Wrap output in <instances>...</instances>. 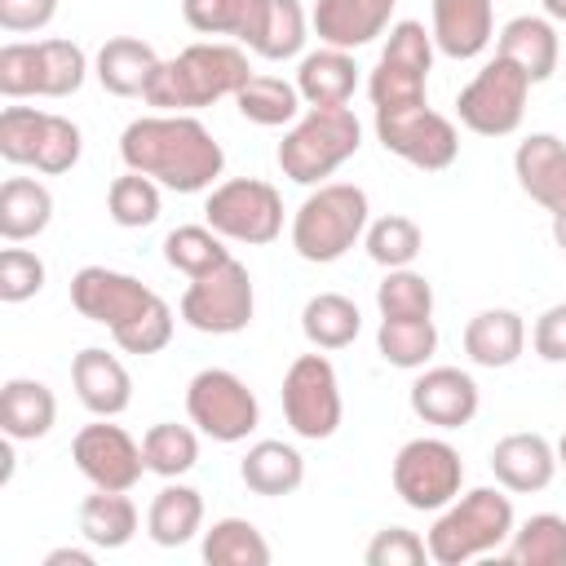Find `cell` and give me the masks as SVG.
I'll return each instance as SVG.
<instances>
[{
  "instance_id": "cell-42",
  "label": "cell",
  "mask_w": 566,
  "mask_h": 566,
  "mask_svg": "<svg viewBox=\"0 0 566 566\" xmlns=\"http://www.w3.org/2000/svg\"><path fill=\"white\" fill-rule=\"evenodd\" d=\"M164 261H168L177 274L195 279V274H203V270L230 261V248H226V239H221L208 221H203V226H177V230L164 234Z\"/></svg>"
},
{
  "instance_id": "cell-9",
  "label": "cell",
  "mask_w": 566,
  "mask_h": 566,
  "mask_svg": "<svg viewBox=\"0 0 566 566\" xmlns=\"http://www.w3.org/2000/svg\"><path fill=\"white\" fill-rule=\"evenodd\" d=\"M177 314L186 327L203 332V336H234L252 323L256 314V287L243 261H221L203 274L190 279V287L177 301Z\"/></svg>"
},
{
  "instance_id": "cell-20",
  "label": "cell",
  "mask_w": 566,
  "mask_h": 566,
  "mask_svg": "<svg viewBox=\"0 0 566 566\" xmlns=\"http://www.w3.org/2000/svg\"><path fill=\"white\" fill-rule=\"evenodd\" d=\"M71 385H75V398L84 402V411H93V416H111L115 420L133 402L128 367L115 354H106L102 345H84L71 358Z\"/></svg>"
},
{
  "instance_id": "cell-11",
  "label": "cell",
  "mask_w": 566,
  "mask_h": 566,
  "mask_svg": "<svg viewBox=\"0 0 566 566\" xmlns=\"http://www.w3.org/2000/svg\"><path fill=\"white\" fill-rule=\"evenodd\" d=\"M203 221L230 243L261 248V243H274L283 234V199L261 177H230V181H217L208 190Z\"/></svg>"
},
{
  "instance_id": "cell-37",
  "label": "cell",
  "mask_w": 566,
  "mask_h": 566,
  "mask_svg": "<svg viewBox=\"0 0 566 566\" xmlns=\"http://www.w3.org/2000/svg\"><path fill=\"white\" fill-rule=\"evenodd\" d=\"M376 349L389 367L420 371L438 354V327H433V318H380Z\"/></svg>"
},
{
  "instance_id": "cell-31",
  "label": "cell",
  "mask_w": 566,
  "mask_h": 566,
  "mask_svg": "<svg viewBox=\"0 0 566 566\" xmlns=\"http://www.w3.org/2000/svg\"><path fill=\"white\" fill-rule=\"evenodd\" d=\"M53 221V195L35 177H4L0 186V239L4 243H27L44 234Z\"/></svg>"
},
{
  "instance_id": "cell-22",
  "label": "cell",
  "mask_w": 566,
  "mask_h": 566,
  "mask_svg": "<svg viewBox=\"0 0 566 566\" xmlns=\"http://www.w3.org/2000/svg\"><path fill=\"white\" fill-rule=\"evenodd\" d=\"M513 172L522 195H531L544 212H566V142L553 133H531L513 150Z\"/></svg>"
},
{
  "instance_id": "cell-50",
  "label": "cell",
  "mask_w": 566,
  "mask_h": 566,
  "mask_svg": "<svg viewBox=\"0 0 566 566\" xmlns=\"http://www.w3.org/2000/svg\"><path fill=\"white\" fill-rule=\"evenodd\" d=\"M544 4V18H553V22H566V0H539Z\"/></svg>"
},
{
  "instance_id": "cell-5",
  "label": "cell",
  "mask_w": 566,
  "mask_h": 566,
  "mask_svg": "<svg viewBox=\"0 0 566 566\" xmlns=\"http://www.w3.org/2000/svg\"><path fill=\"white\" fill-rule=\"evenodd\" d=\"M367 221H371V208L363 186L323 181L292 212V248L310 265H332L367 234Z\"/></svg>"
},
{
  "instance_id": "cell-12",
  "label": "cell",
  "mask_w": 566,
  "mask_h": 566,
  "mask_svg": "<svg viewBox=\"0 0 566 566\" xmlns=\"http://www.w3.org/2000/svg\"><path fill=\"white\" fill-rule=\"evenodd\" d=\"M526 97H531V80L522 66H513L509 57H491L455 97V115L469 133L478 137H509L522 128L526 115Z\"/></svg>"
},
{
  "instance_id": "cell-51",
  "label": "cell",
  "mask_w": 566,
  "mask_h": 566,
  "mask_svg": "<svg viewBox=\"0 0 566 566\" xmlns=\"http://www.w3.org/2000/svg\"><path fill=\"white\" fill-rule=\"evenodd\" d=\"M553 243L566 252V212H557V217H553Z\"/></svg>"
},
{
  "instance_id": "cell-29",
  "label": "cell",
  "mask_w": 566,
  "mask_h": 566,
  "mask_svg": "<svg viewBox=\"0 0 566 566\" xmlns=\"http://www.w3.org/2000/svg\"><path fill=\"white\" fill-rule=\"evenodd\" d=\"M239 478H243V486H248L252 495H265V500L292 495V491H301V482H305V455H301L292 442L261 438V442H252V447L243 451Z\"/></svg>"
},
{
  "instance_id": "cell-14",
  "label": "cell",
  "mask_w": 566,
  "mask_h": 566,
  "mask_svg": "<svg viewBox=\"0 0 566 566\" xmlns=\"http://www.w3.org/2000/svg\"><path fill=\"white\" fill-rule=\"evenodd\" d=\"M394 491L416 513L447 509L464 486V460L447 438H411L394 455Z\"/></svg>"
},
{
  "instance_id": "cell-6",
  "label": "cell",
  "mask_w": 566,
  "mask_h": 566,
  "mask_svg": "<svg viewBox=\"0 0 566 566\" xmlns=\"http://www.w3.org/2000/svg\"><path fill=\"white\" fill-rule=\"evenodd\" d=\"M363 146V124L349 106H310L279 142V168L296 186H323Z\"/></svg>"
},
{
  "instance_id": "cell-34",
  "label": "cell",
  "mask_w": 566,
  "mask_h": 566,
  "mask_svg": "<svg viewBox=\"0 0 566 566\" xmlns=\"http://www.w3.org/2000/svg\"><path fill=\"white\" fill-rule=\"evenodd\" d=\"M199 553H203L208 566H270L274 562L270 539L248 517H221V522H212L203 531Z\"/></svg>"
},
{
  "instance_id": "cell-24",
  "label": "cell",
  "mask_w": 566,
  "mask_h": 566,
  "mask_svg": "<svg viewBox=\"0 0 566 566\" xmlns=\"http://www.w3.org/2000/svg\"><path fill=\"white\" fill-rule=\"evenodd\" d=\"M433 49L469 62L478 53H486V44L495 40V9L491 0H433Z\"/></svg>"
},
{
  "instance_id": "cell-30",
  "label": "cell",
  "mask_w": 566,
  "mask_h": 566,
  "mask_svg": "<svg viewBox=\"0 0 566 566\" xmlns=\"http://www.w3.org/2000/svg\"><path fill=\"white\" fill-rule=\"evenodd\" d=\"M296 88L305 106H349L354 88H358V66L349 49H314L301 57L296 66Z\"/></svg>"
},
{
  "instance_id": "cell-23",
  "label": "cell",
  "mask_w": 566,
  "mask_h": 566,
  "mask_svg": "<svg viewBox=\"0 0 566 566\" xmlns=\"http://www.w3.org/2000/svg\"><path fill=\"white\" fill-rule=\"evenodd\" d=\"M398 0H318L310 13V27L332 49H363L376 35H385L389 13Z\"/></svg>"
},
{
  "instance_id": "cell-46",
  "label": "cell",
  "mask_w": 566,
  "mask_h": 566,
  "mask_svg": "<svg viewBox=\"0 0 566 566\" xmlns=\"http://www.w3.org/2000/svg\"><path fill=\"white\" fill-rule=\"evenodd\" d=\"M252 0H181V18L199 31V35H234L248 22Z\"/></svg>"
},
{
  "instance_id": "cell-19",
  "label": "cell",
  "mask_w": 566,
  "mask_h": 566,
  "mask_svg": "<svg viewBox=\"0 0 566 566\" xmlns=\"http://www.w3.org/2000/svg\"><path fill=\"white\" fill-rule=\"evenodd\" d=\"M305 40H310V13L301 9V0H252L248 22L239 31V44L265 62L301 57Z\"/></svg>"
},
{
  "instance_id": "cell-4",
  "label": "cell",
  "mask_w": 566,
  "mask_h": 566,
  "mask_svg": "<svg viewBox=\"0 0 566 566\" xmlns=\"http://www.w3.org/2000/svg\"><path fill=\"white\" fill-rule=\"evenodd\" d=\"M513 526H517L513 500L495 486H473V491L455 495L447 509H438V522L429 526L424 544L438 566H464V562L486 557L500 544H509Z\"/></svg>"
},
{
  "instance_id": "cell-49",
  "label": "cell",
  "mask_w": 566,
  "mask_h": 566,
  "mask_svg": "<svg viewBox=\"0 0 566 566\" xmlns=\"http://www.w3.org/2000/svg\"><path fill=\"white\" fill-rule=\"evenodd\" d=\"M44 566H93V553L88 548H53V553H44Z\"/></svg>"
},
{
  "instance_id": "cell-32",
  "label": "cell",
  "mask_w": 566,
  "mask_h": 566,
  "mask_svg": "<svg viewBox=\"0 0 566 566\" xmlns=\"http://www.w3.org/2000/svg\"><path fill=\"white\" fill-rule=\"evenodd\" d=\"M203 531V495L186 482H168L155 500H150V513H146V535L159 544V548H181L190 544L195 535Z\"/></svg>"
},
{
  "instance_id": "cell-2",
  "label": "cell",
  "mask_w": 566,
  "mask_h": 566,
  "mask_svg": "<svg viewBox=\"0 0 566 566\" xmlns=\"http://www.w3.org/2000/svg\"><path fill=\"white\" fill-rule=\"evenodd\" d=\"M71 305L88 318L102 323L124 354H159L172 340V305L146 287L142 279L111 270V265H84L71 279Z\"/></svg>"
},
{
  "instance_id": "cell-43",
  "label": "cell",
  "mask_w": 566,
  "mask_h": 566,
  "mask_svg": "<svg viewBox=\"0 0 566 566\" xmlns=\"http://www.w3.org/2000/svg\"><path fill=\"white\" fill-rule=\"evenodd\" d=\"M376 310L380 318H433V283L411 265L389 270L376 283Z\"/></svg>"
},
{
  "instance_id": "cell-38",
  "label": "cell",
  "mask_w": 566,
  "mask_h": 566,
  "mask_svg": "<svg viewBox=\"0 0 566 566\" xmlns=\"http://www.w3.org/2000/svg\"><path fill=\"white\" fill-rule=\"evenodd\" d=\"M504 557L513 566H566V517L562 513H535L522 526H513Z\"/></svg>"
},
{
  "instance_id": "cell-3",
  "label": "cell",
  "mask_w": 566,
  "mask_h": 566,
  "mask_svg": "<svg viewBox=\"0 0 566 566\" xmlns=\"http://www.w3.org/2000/svg\"><path fill=\"white\" fill-rule=\"evenodd\" d=\"M248 80H252V66L239 44H226V40L186 44L177 57L159 62V71L146 88V106L172 111V115H195L221 97H234Z\"/></svg>"
},
{
  "instance_id": "cell-21",
  "label": "cell",
  "mask_w": 566,
  "mask_h": 566,
  "mask_svg": "<svg viewBox=\"0 0 566 566\" xmlns=\"http://www.w3.org/2000/svg\"><path fill=\"white\" fill-rule=\"evenodd\" d=\"M491 473L513 495H535L557 478V447L544 433H504L491 447Z\"/></svg>"
},
{
  "instance_id": "cell-40",
  "label": "cell",
  "mask_w": 566,
  "mask_h": 566,
  "mask_svg": "<svg viewBox=\"0 0 566 566\" xmlns=\"http://www.w3.org/2000/svg\"><path fill=\"white\" fill-rule=\"evenodd\" d=\"M159 190H164V186H159L155 177L128 168V172L115 177L111 190H106V212H111V221L124 226V230L155 226L159 212H164V195H159Z\"/></svg>"
},
{
  "instance_id": "cell-44",
  "label": "cell",
  "mask_w": 566,
  "mask_h": 566,
  "mask_svg": "<svg viewBox=\"0 0 566 566\" xmlns=\"http://www.w3.org/2000/svg\"><path fill=\"white\" fill-rule=\"evenodd\" d=\"M44 279H49V270H44V261H40L31 248L9 243V248L0 252V301H4V305L31 301V296L44 287Z\"/></svg>"
},
{
  "instance_id": "cell-45",
  "label": "cell",
  "mask_w": 566,
  "mask_h": 566,
  "mask_svg": "<svg viewBox=\"0 0 566 566\" xmlns=\"http://www.w3.org/2000/svg\"><path fill=\"white\" fill-rule=\"evenodd\" d=\"M363 562H367V566H424V562H433V557H429V544H424L416 531H407V526H385V531H376L371 544L363 548Z\"/></svg>"
},
{
  "instance_id": "cell-27",
  "label": "cell",
  "mask_w": 566,
  "mask_h": 566,
  "mask_svg": "<svg viewBox=\"0 0 566 566\" xmlns=\"http://www.w3.org/2000/svg\"><path fill=\"white\" fill-rule=\"evenodd\" d=\"M57 424V398L35 376H13L0 389V429L9 442H35Z\"/></svg>"
},
{
  "instance_id": "cell-17",
  "label": "cell",
  "mask_w": 566,
  "mask_h": 566,
  "mask_svg": "<svg viewBox=\"0 0 566 566\" xmlns=\"http://www.w3.org/2000/svg\"><path fill=\"white\" fill-rule=\"evenodd\" d=\"M71 460L102 491H133L142 482V473H150L146 455H142V442H133L128 429L111 424V416H97L93 424H84L75 433Z\"/></svg>"
},
{
  "instance_id": "cell-13",
  "label": "cell",
  "mask_w": 566,
  "mask_h": 566,
  "mask_svg": "<svg viewBox=\"0 0 566 566\" xmlns=\"http://www.w3.org/2000/svg\"><path fill=\"white\" fill-rule=\"evenodd\" d=\"M186 416L212 442H243L261 424V402L230 367H203L186 385Z\"/></svg>"
},
{
  "instance_id": "cell-36",
  "label": "cell",
  "mask_w": 566,
  "mask_h": 566,
  "mask_svg": "<svg viewBox=\"0 0 566 566\" xmlns=\"http://www.w3.org/2000/svg\"><path fill=\"white\" fill-rule=\"evenodd\" d=\"M301 332H305V340H310L314 349H345V345L358 340L363 314H358V305H354L349 296H340V292H318V296H310L305 310H301Z\"/></svg>"
},
{
  "instance_id": "cell-18",
  "label": "cell",
  "mask_w": 566,
  "mask_h": 566,
  "mask_svg": "<svg viewBox=\"0 0 566 566\" xmlns=\"http://www.w3.org/2000/svg\"><path fill=\"white\" fill-rule=\"evenodd\" d=\"M407 402L424 424L464 429L478 416L482 394H478V380L460 367H420V376L411 380Z\"/></svg>"
},
{
  "instance_id": "cell-33",
  "label": "cell",
  "mask_w": 566,
  "mask_h": 566,
  "mask_svg": "<svg viewBox=\"0 0 566 566\" xmlns=\"http://www.w3.org/2000/svg\"><path fill=\"white\" fill-rule=\"evenodd\" d=\"M80 535L93 548H124L137 535V504L128 500V491L93 486V495H84L80 504Z\"/></svg>"
},
{
  "instance_id": "cell-16",
  "label": "cell",
  "mask_w": 566,
  "mask_h": 566,
  "mask_svg": "<svg viewBox=\"0 0 566 566\" xmlns=\"http://www.w3.org/2000/svg\"><path fill=\"white\" fill-rule=\"evenodd\" d=\"M283 416H287L292 433L305 442H323L340 429V416H345L340 380L323 354L292 358V367L283 376Z\"/></svg>"
},
{
  "instance_id": "cell-10",
  "label": "cell",
  "mask_w": 566,
  "mask_h": 566,
  "mask_svg": "<svg viewBox=\"0 0 566 566\" xmlns=\"http://www.w3.org/2000/svg\"><path fill=\"white\" fill-rule=\"evenodd\" d=\"M376 142L398 155L402 164L420 172H442L460 155V133L455 124L433 111L429 102H407V106H376Z\"/></svg>"
},
{
  "instance_id": "cell-1",
  "label": "cell",
  "mask_w": 566,
  "mask_h": 566,
  "mask_svg": "<svg viewBox=\"0 0 566 566\" xmlns=\"http://www.w3.org/2000/svg\"><path fill=\"white\" fill-rule=\"evenodd\" d=\"M119 159L124 168L146 172L164 190H177V195L212 190L217 177L226 172V150L208 133V124L195 115H172V111L133 119L119 133Z\"/></svg>"
},
{
  "instance_id": "cell-41",
  "label": "cell",
  "mask_w": 566,
  "mask_h": 566,
  "mask_svg": "<svg viewBox=\"0 0 566 566\" xmlns=\"http://www.w3.org/2000/svg\"><path fill=\"white\" fill-rule=\"evenodd\" d=\"M363 248H367V256H371L376 265H385V270H402V265H411V261L424 252V234H420V226H416L411 217H402V212H385V217L367 221Z\"/></svg>"
},
{
  "instance_id": "cell-15",
  "label": "cell",
  "mask_w": 566,
  "mask_h": 566,
  "mask_svg": "<svg viewBox=\"0 0 566 566\" xmlns=\"http://www.w3.org/2000/svg\"><path fill=\"white\" fill-rule=\"evenodd\" d=\"M433 71V31H424V22H394L389 40L371 66L367 93L371 106H407V102H429L424 84Z\"/></svg>"
},
{
  "instance_id": "cell-28",
  "label": "cell",
  "mask_w": 566,
  "mask_h": 566,
  "mask_svg": "<svg viewBox=\"0 0 566 566\" xmlns=\"http://www.w3.org/2000/svg\"><path fill=\"white\" fill-rule=\"evenodd\" d=\"M522 349H526V323L517 310L495 305V310H482L464 323V354L478 367H491V371L513 367L522 358Z\"/></svg>"
},
{
  "instance_id": "cell-25",
  "label": "cell",
  "mask_w": 566,
  "mask_h": 566,
  "mask_svg": "<svg viewBox=\"0 0 566 566\" xmlns=\"http://www.w3.org/2000/svg\"><path fill=\"white\" fill-rule=\"evenodd\" d=\"M495 53L509 57L513 66H522L531 84H544V80H553L557 62H562V40H557L553 18L517 13V18H509V22L500 27Z\"/></svg>"
},
{
  "instance_id": "cell-47",
  "label": "cell",
  "mask_w": 566,
  "mask_h": 566,
  "mask_svg": "<svg viewBox=\"0 0 566 566\" xmlns=\"http://www.w3.org/2000/svg\"><path fill=\"white\" fill-rule=\"evenodd\" d=\"M531 345H535V354H539L544 363H566V301L548 305V310L535 318Z\"/></svg>"
},
{
  "instance_id": "cell-39",
  "label": "cell",
  "mask_w": 566,
  "mask_h": 566,
  "mask_svg": "<svg viewBox=\"0 0 566 566\" xmlns=\"http://www.w3.org/2000/svg\"><path fill=\"white\" fill-rule=\"evenodd\" d=\"M142 455H146V469L159 473L164 482L190 473L199 464V433L190 424H172V420H159L146 429L142 438Z\"/></svg>"
},
{
  "instance_id": "cell-48",
  "label": "cell",
  "mask_w": 566,
  "mask_h": 566,
  "mask_svg": "<svg viewBox=\"0 0 566 566\" xmlns=\"http://www.w3.org/2000/svg\"><path fill=\"white\" fill-rule=\"evenodd\" d=\"M57 13V0H0V27L9 35H27V31H44Z\"/></svg>"
},
{
  "instance_id": "cell-26",
  "label": "cell",
  "mask_w": 566,
  "mask_h": 566,
  "mask_svg": "<svg viewBox=\"0 0 566 566\" xmlns=\"http://www.w3.org/2000/svg\"><path fill=\"white\" fill-rule=\"evenodd\" d=\"M159 62H164V57H159L146 40H137V35H115V40H106V44L97 49L93 75H97V84H102L111 97H146V88H150Z\"/></svg>"
},
{
  "instance_id": "cell-52",
  "label": "cell",
  "mask_w": 566,
  "mask_h": 566,
  "mask_svg": "<svg viewBox=\"0 0 566 566\" xmlns=\"http://www.w3.org/2000/svg\"><path fill=\"white\" fill-rule=\"evenodd\" d=\"M557 469H566V433L557 438Z\"/></svg>"
},
{
  "instance_id": "cell-7",
  "label": "cell",
  "mask_w": 566,
  "mask_h": 566,
  "mask_svg": "<svg viewBox=\"0 0 566 566\" xmlns=\"http://www.w3.org/2000/svg\"><path fill=\"white\" fill-rule=\"evenodd\" d=\"M88 80V57L75 40H9L0 49V93L18 97H71Z\"/></svg>"
},
{
  "instance_id": "cell-8",
  "label": "cell",
  "mask_w": 566,
  "mask_h": 566,
  "mask_svg": "<svg viewBox=\"0 0 566 566\" xmlns=\"http://www.w3.org/2000/svg\"><path fill=\"white\" fill-rule=\"evenodd\" d=\"M84 137L80 124L35 106H4L0 111V159L13 168H35L44 177L71 172L80 164Z\"/></svg>"
},
{
  "instance_id": "cell-35",
  "label": "cell",
  "mask_w": 566,
  "mask_h": 566,
  "mask_svg": "<svg viewBox=\"0 0 566 566\" xmlns=\"http://www.w3.org/2000/svg\"><path fill=\"white\" fill-rule=\"evenodd\" d=\"M234 106L256 128H283V124L301 119V88H296V80L287 84L283 75H256L252 71V80L234 93Z\"/></svg>"
}]
</instances>
